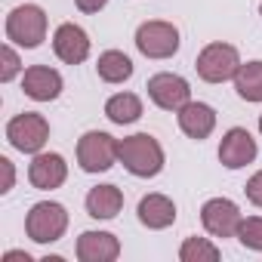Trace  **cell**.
Returning <instances> with one entry per match:
<instances>
[{"label": "cell", "mask_w": 262, "mask_h": 262, "mask_svg": "<svg viewBox=\"0 0 262 262\" xmlns=\"http://www.w3.org/2000/svg\"><path fill=\"white\" fill-rule=\"evenodd\" d=\"M234 93L244 99V102H253V105H262V59H250V62H241L237 74H234Z\"/></svg>", "instance_id": "18"}, {"label": "cell", "mask_w": 262, "mask_h": 262, "mask_svg": "<svg viewBox=\"0 0 262 262\" xmlns=\"http://www.w3.org/2000/svg\"><path fill=\"white\" fill-rule=\"evenodd\" d=\"M74 256L80 262H114L120 256V241L111 231H83L74 244Z\"/></svg>", "instance_id": "15"}, {"label": "cell", "mask_w": 262, "mask_h": 262, "mask_svg": "<svg viewBox=\"0 0 262 262\" xmlns=\"http://www.w3.org/2000/svg\"><path fill=\"white\" fill-rule=\"evenodd\" d=\"M136 216H139V222H142L145 228L164 231V228H170V225L176 222L179 213H176L173 198H167V194H161V191H151V194H145V198L139 201Z\"/></svg>", "instance_id": "16"}, {"label": "cell", "mask_w": 262, "mask_h": 262, "mask_svg": "<svg viewBox=\"0 0 262 262\" xmlns=\"http://www.w3.org/2000/svg\"><path fill=\"white\" fill-rule=\"evenodd\" d=\"M7 142L22 155H40L50 142V120L37 111H22L7 123Z\"/></svg>", "instance_id": "7"}, {"label": "cell", "mask_w": 262, "mask_h": 262, "mask_svg": "<svg viewBox=\"0 0 262 262\" xmlns=\"http://www.w3.org/2000/svg\"><path fill=\"white\" fill-rule=\"evenodd\" d=\"M65 90V80L50 65H31L22 71V93L34 102H56Z\"/></svg>", "instance_id": "13"}, {"label": "cell", "mask_w": 262, "mask_h": 262, "mask_svg": "<svg viewBox=\"0 0 262 262\" xmlns=\"http://www.w3.org/2000/svg\"><path fill=\"white\" fill-rule=\"evenodd\" d=\"M176 120H179V129L188 136V139H194V142H204V139H210L213 136V129H216V108L213 105H207V102H188V105H182L179 111H176Z\"/></svg>", "instance_id": "14"}, {"label": "cell", "mask_w": 262, "mask_h": 262, "mask_svg": "<svg viewBox=\"0 0 262 262\" xmlns=\"http://www.w3.org/2000/svg\"><path fill=\"white\" fill-rule=\"evenodd\" d=\"M117 148H120V139H114L105 129H86V133L77 139V167L90 176L96 173H108L114 164H117Z\"/></svg>", "instance_id": "3"}, {"label": "cell", "mask_w": 262, "mask_h": 262, "mask_svg": "<svg viewBox=\"0 0 262 262\" xmlns=\"http://www.w3.org/2000/svg\"><path fill=\"white\" fill-rule=\"evenodd\" d=\"M68 210L59 201H37L25 216V234L34 244H56L68 231Z\"/></svg>", "instance_id": "5"}, {"label": "cell", "mask_w": 262, "mask_h": 262, "mask_svg": "<svg viewBox=\"0 0 262 262\" xmlns=\"http://www.w3.org/2000/svg\"><path fill=\"white\" fill-rule=\"evenodd\" d=\"M259 133H262V114H259Z\"/></svg>", "instance_id": "28"}, {"label": "cell", "mask_w": 262, "mask_h": 262, "mask_svg": "<svg viewBox=\"0 0 262 262\" xmlns=\"http://www.w3.org/2000/svg\"><path fill=\"white\" fill-rule=\"evenodd\" d=\"M259 155V145L253 139V133L247 126H231L219 139V164L225 170H244L247 164H253Z\"/></svg>", "instance_id": "9"}, {"label": "cell", "mask_w": 262, "mask_h": 262, "mask_svg": "<svg viewBox=\"0 0 262 262\" xmlns=\"http://www.w3.org/2000/svg\"><path fill=\"white\" fill-rule=\"evenodd\" d=\"M0 170H4V185H0V194H10L16 188V164L10 158H0Z\"/></svg>", "instance_id": "25"}, {"label": "cell", "mask_w": 262, "mask_h": 262, "mask_svg": "<svg viewBox=\"0 0 262 262\" xmlns=\"http://www.w3.org/2000/svg\"><path fill=\"white\" fill-rule=\"evenodd\" d=\"M219 256H222V250L216 247L213 237H198V234H191V237H185L182 247H179V259H182V262H216Z\"/></svg>", "instance_id": "21"}, {"label": "cell", "mask_w": 262, "mask_h": 262, "mask_svg": "<svg viewBox=\"0 0 262 262\" xmlns=\"http://www.w3.org/2000/svg\"><path fill=\"white\" fill-rule=\"evenodd\" d=\"M148 90V99L164 108V111H179L182 105L191 102V83L182 77V74H173V71H158L148 77L145 83Z\"/></svg>", "instance_id": "8"}, {"label": "cell", "mask_w": 262, "mask_h": 262, "mask_svg": "<svg viewBox=\"0 0 262 262\" xmlns=\"http://www.w3.org/2000/svg\"><path fill=\"white\" fill-rule=\"evenodd\" d=\"M28 182H31L37 191H56V188H62V185L68 182V161H65L59 151L31 155Z\"/></svg>", "instance_id": "11"}, {"label": "cell", "mask_w": 262, "mask_h": 262, "mask_svg": "<svg viewBox=\"0 0 262 262\" xmlns=\"http://www.w3.org/2000/svg\"><path fill=\"white\" fill-rule=\"evenodd\" d=\"M96 74L105 83H123V80L133 77V59L120 50H105L96 59Z\"/></svg>", "instance_id": "20"}, {"label": "cell", "mask_w": 262, "mask_h": 262, "mask_svg": "<svg viewBox=\"0 0 262 262\" xmlns=\"http://www.w3.org/2000/svg\"><path fill=\"white\" fill-rule=\"evenodd\" d=\"M117 164H123V170L136 179H155L167 167V151L151 133H133L120 139Z\"/></svg>", "instance_id": "1"}, {"label": "cell", "mask_w": 262, "mask_h": 262, "mask_svg": "<svg viewBox=\"0 0 262 262\" xmlns=\"http://www.w3.org/2000/svg\"><path fill=\"white\" fill-rule=\"evenodd\" d=\"M241 68V53L234 43H225V40H213L207 43L198 59H194V71L204 83H225V80H234Z\"/></svg>", "instance_id": "6"}, {"label": "cell", "mask_w": 262, "mask_h": 262, "mask_svg": "<svg viewBox=\"0 0 262 262\" xmlns=\"http://www.w3.org/2000/svg\"><path fill=\"white\" fill-rule=\"evenodd\" d=\"M90 50H93L90 34H86L80 25L62 22V25L53 31V53H56L59 62H65V65H80V62L90 59Z\"/></svg>", "instance_id": "12"}, {"label": "cell", "mask_w": 262, "mask_h": 262, "mask_svg": "<svg viewBox=\"0 0 262 262\" xmlns=\"http://www.w3.org/2000/svg\"><path fill=\"white\" fill-rule=\"evenodd\" d=\"M136 50L145 56V59H155V62H164V59H173L182 47V37H179V28L167 19H148L136 28V37H133Z\"/></svg>", "instance_id": "4"}, {"label": "cell", "mask_w": 262, "mask_h": 262, "mask_svg": "<svg viewBox=\"0 0 262 262\" xmlns=\"http://www.w3.org/2000/svg\"><path fill=\"white\" fill-rule=\"evenodd\" d=\"M244 194H247V201H250L253 207H259V210H262V170H256V173L247 179Z\"/></svg>", "instance_id": "24"}, {"label": "cell", "mask_w": 262, "mask_h": 262, "mask_svg": "<svg viewBox=\"0 0 262 262\" xmlns=\"http://www.w3.org/2000/svg\"><path fill=\"white\" fill-rule=\"evenodd\" d=\"M234 237L241 241V247H247L253 253H262V216H244Z\"/></svg>", "instance_id": "23"}, {"label": "cell", "mask_w": 262, "mask_h": 262, "mask_svg": "<svg viewBox=\"0 0 262 262\" xmlns=\"http://www.w3.org/2000/svg\"><path fill=\"white\" fill-rule=\"evenodd\" d=\"M142 99L136 96V93H114V96H108V102H105V117L111 120V123H117V126H129V123H136L139 117H142Z\"/></svg>", "instance_id": "19"}, {"label": "cell", "mask_w": 262, "mask_h": 262, "mask_svg": "<svg viewBox=\"0 0 262 262\" xmlns=\"http://www.w3.org/2000/svg\"><path fill=\"white\" fill-rule=\"evenodd\" d=\"M22 71H25V65L19 59V50H16V43L7 40L0 47V83H13L16 77H22Z\"/></svg>", "instance_id": "22"}, {"label": "cell", "mask_w": 262, "mask_h": 262, "mask_svg": "<svg viewBox=\"0 0 262 262\" xmlns=\"http://www.w3.org/2000/svg\"><path fill=\"white\" fill-rule=\"evenodd\" d=\"M259 16H262V4H259Z\"/></svg>", "instance_id": "29"}, {"label": "cell", "mask_w": 262, "mask_h": 262, "mask_svg": "<svg viewBox=\"0 0 262 262\" xmlns=\"http://www.w3.org/2000/svg\"><path fill=\"white\" fill-rule=\"evenodd\" d=\"M4 262H34L25 250H7L4 253Z\"/></svg>", "instance_id": "27"}, {"label": "cell", "mask_w": 262, "mask_h": 262, "mask_svg": "<svg viewBox=\"0 0 262 262\" xmlns=\"http://www.w3.org/2000/svg\"><path fill=\"white\" fill-rule=\"evenodd\" d=\"M244 213L231 198H210L201 207V222L210 237H234Z\"/></svg>", "instance_id": "10"}, {"label": "cell", "mask_w": 262, "mask_h": 262, "mask_svg": "<svg viewBox=\"0 0 262 262\" xmlns=\"http://www.w3.org/2000/svg\"><path fill=\"white\" fill-rule=\"evenodd\" d=\"M7 40L19 50H37L47 40V10L40 4H19L7 13Z\"/></svg>", "instance_id": "2"}, {"label": "cell", "mask_w": 262, "mask_h": 262, "mask_svg": "<svg viewBox=\"0 0 262 262\" xmlns=\"http://www.w3.org/2000/svg\"><path fill=\"white\" fill-rule=\"evenodd\" d=\"M83 207H86V216H93L99 222H108V219H114L123 210V191L117 185H111V182L96 185V188L86 191Z\"/></svg>", "instance_id": "17"}, {"label": "cell", "mask_w": 262, "mask_h": 262, "mask_svg": "<svg viewBox=\"0 0 262 262\" xmlns=\"http://www.w3.org/2000/svg\"><path fill=\"white\" fill-rule=\"evenodd\" d=\"M74 7H77L80 13L93 16V13H102V10L108 7V0H74Z\"/></svg>", "instance_id": "26"}]
</instances>
